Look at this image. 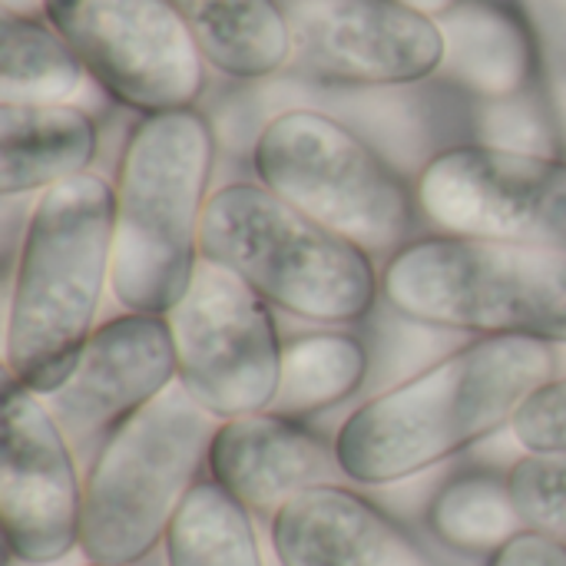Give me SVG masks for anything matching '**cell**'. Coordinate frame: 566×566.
<instances>
[{"label":"cell","mask_w":566,"mask_h":566,"mask_svg":"<svg viewBox=\"0 0 566 566\" xmlns=\"http://www.w3.org/2000/svg\"><path fill=\"white\" fill-rule=\"evenodd\" d=\"M557 378L554 345L478 338L368 398L335 438L345 481L388 488L511 428L521 405Z\"/></svg>","instance_id":"cell-1"},{"label":"cell","mask_w":566,"mask_h":566,"mask_svg":"<svg viewBox=\"0 0 566 566\" xmlns=\"http://www.w3.org/2000/svg\"><path fill=\"white\" fill-rule=\"evenodd\" d=\"M116 189L96 176H73L40 192L13 265L3 365L13 381L50 398L60 391L113 282Z\"/></svg>","instance_id":"cell-2"},{"label":"cell","mask_w":566,"mask_h":566,"mask_svg":"<svg viewBox=\"0 0 566 566\" xmlns=\"http://www.w3.org/2000/svg\"><path fill=\"white\" fill-rule=\"evenodd\" d=\"M216 169V129L196 109L149 113L116 169L113 295L126 312L169 315L202 262L199 232Z\"/></svg>","instance_id":"cell-3"},{"label":"cell","mask_w":566,"mask_h":566,"mask_svg":"<svg viewBox=\"0 0 566 566\" xmlns=\"http://www.w3.org/2000/svg\"><path fill=\"white\" fill-rule=\"evenodd\" d=\"M391 312L441 332L566 345V252L471 235L398 249L381 275Z\"/></svg>","instance_id":"cell-4"},{"label":"cell","mask_w":566,"mask_h":566,"mask_svg":"<svg viewBox=\"0 0 566 566\" xmlns=\"http://www.w3.org/2000/svg\"><path fill=\"white\" fill-rule=\"evenodd\" d=\"M199 252L289 315L352 325L375 312V255L262 182H229L206 202Z\"/></svg>","instance_id":"cell-5"},{"label":"cell","mask_w":566,"mask_h":566,"mask_svg":"<svg viewBox=\"0 0 566 566\" xmlns=\"http://www.w3.org/2000/svg\"><path fill=\"white\" fill-rule=\"evenodd\" d=\"M219 424L176 381L103 441L83 484L80 551L90 564L136 566L166 544Z\"/></svg>","instance_id":"cell-6"},{"label":"cell","mask_w":566,"mask_h":566,"mask_svg":"<svg viewBox=\"0 0 566 566\" xmlns=\"http://www.w3.org/2000/svg\"><path fill=\"white\" fill-rule=\"evenodd\" d=\"M252 166L262 186L368 255L408 245L415 209L398 166L332 113L275 109L255 133Z\"/></svg>","instance_id":"cell-7"},{"label":"cell","mask_w":566,"mask_h":566,"mask_svg":"<svg viewBox=\"0 0 566 566\" xmlns=\"http://www.w3.org/2000/svg\"><path fill=\"white\" fill-rule=\"evenodd\" d=\"M166 318L176 342V381L196 405L219 421L272 411L285 342L255 289L202 259L189 292Z\"/></svg>","instance_id":"cell-8"},{"label":"cell","mask_w":566,"mask_h":566,"mask_svg":"<svg viewBox=\"0 0 566 566\" xmlns=\"http://www.w3.org/2000/svg\"><path fill=\"white\" fill-rule=\"evenodd\" d=\"M43 17L103 93L146 116L189 109L206 90V60L169 0H43Z\"/></svg>","instance_id":"cell-9"},{"label":"cell","mask_w":566,"mask_h":566,"mask_svg":"<svg viewBox=\"0 0 566 566\" xmlns=\"http://www.w3.org/2000/svg\"><path fill=\"white\" fill-rule=\"evenodd\" d=\"M418 206L448 235L566 252V156L448 146L418 176Z\"/></svg>","instance_id":"cell-10"},{"label":"cell","mask_w":566,"mask_h":566,"mask_svg":"<svg viewBox=\"0 0 566 566\" xmlns=\"http://www.w3.org/2000/svg\"><path fill=\"white\" fill-rule=\"evenodd\" d=\"M292 33V76L322 86H415L438 76V20L398 0H279Z\"/></svg>","instance_id":"cell-11"},{"label":"cell","mask_w":566,"mask_h":566,"mask_svg":"<svg viewBox=\"0 0 566 566\" xmlns=\"http://www.w3.org/2000/svg\"><path fill=\"white\" fill-rule=\"evenodd\" d=\"M0 521L7 551L30 566L70 557L83 534L73 444L46 398L10 375L0 398Z\"/></svg>","instance_id":"cell-12"},{"label":"cell","mask_w":566,"mask_h":566,"mask_svg":"<svg viewBox=\"0 0 566 566\" xmlns=\"http://www.w3.org/2000/svg\"><path fill=\"white\" fill-rule=\"evenodd\" d=\"M176 342L166 315L126 312L99 325L70 381L46 398L73 448L103 441L176 385Z\"/></svg>","instance_id":"cell-13"},{"label":"cell","mask_w":566,"mask_h":566,"mask_svg":"<svg viewBox=\"0 0 566 566\" xmlns=\"http://www.w3.org/2000/svg\"><path fill=\"white\" fill-rule=\"evenodd\" d=\"M209 474L249 514L269 521L292 497L345 478L335 444L279 411L222 421L209 448Z\"/></svg>","instance_id":"cell-14"},{"label":"cell","mask_w":566,"mask_h":566,"mask_svg":"<svg viewBox=\"0 0 566 566\" xmlns=\"http://www.w3.org/2000/svg\"><path fill=\"white\" fill-rule=\"evenodd\" d=\"M282 566H448L411 531L345 484L312 488L269 521Z\"/></svg>","instance_id":"cell-15"},{"label":"cell","mask_w":566,"mask_h":566,"mask_svg":"<svg viewBox=\"0 0 566 566\" xmlns=\"http://www.w3.org/2000/svg\"><path fill=\"white\" fill-rule=\"evenodd\" d=\"M96 123L73 103H0V196L46 192L90 172Z\"/></svg>","instance_id":"cell-16"},{"label":"cell","mask_w":566,"mask_h":566,"mask_svg":"<svg viewBox=\"0 0 566 566\" xmlns=\"http://www.w3.org/2000/svg\"><path fill=\"white\" fill-rule=\"evenodd\" d=\"M444 36L441 80L478 99L517 96L534 76V33L494 0H461L438 20Z\"/></svg>","instance_id":"cell-17"},{"label":"cell","mask_w":566,"mask_h":566,"mask_svg":"<svg viewBox=\"0 0 566 566\" xmlns=\"http://www.w3.org/2000/svg\"><path fill=\"white\" fill-rule=\"evenodd\" d=\"M202 60L232 80H272L292 60L279 0H169Z\"/></svg>","instance_id":"cell-18"},{"label":"cell","mask_w":566,"mask_h":566,"mask_svg":"<svg viewBox=\"0 0 566 566\" xmlns=\"http://www.w3.org/2000/svg\"><path fill=\"white\" fill-rule=\"evenodd\" d=\"M86 76L83 60L50 23L0 13V103H73Z\"/></svg>","instance_id":"cell-19"},{"label":"cell","mask_w":566,"mask_h":566,"mask_svg":"<svg viewBox=\"0 0 566 566\" xmlns=\"http://www.w3.org/2000/svg\"><path fill=\"white\" fill-rule=\"evenodd\" d=\"M424 524L444 551L464 557H494L511 537L527 527L511 497L507 474L501 478L488 471L448 481L431 497Z\"/></svg>","instance_id":"cell-20"},{"label":"cell","mask_w":566,"mask_h":566,"mask_svg":"<svg viewBox=\"0 0 566 566\" xmlns=\"http://www.w3.org/2000/svg\"><path fill=\"white\" fill-rule=\"evenodd\" d=\"M368 378V348L348 332H312L285 342L272 411L305 418L352 398Z\"/></svg>","instance_id":"cell-21"},{"label":"cell","mask_w":566,"mask_h":566,"mask_svg":"<svg viewBox=\"0 0 566 566\" xmlns=\"http://www.w3.org/2000/svg\"><path fill=\"white\" fill-rule=\"evenodd\" d=\"M166 566H262L252 514L216 481H199L166 534Z\"/></svg>","instance_id":"cell-22"},{"label":"cell","mask_w":566,"mask_h":566,"mask_svg":"<svg viewBox=\"0 0 566 566\" xmlns=\"http://www.w3.org/2000/svg\"><path fill=\"white\" fill-rule=\"evenodd\" d=\"M474 133L478 143L511 153L560 156L564 149V136L551 99H541L531 90L504 99H481L474 113Z\"/></svg>","instance_id":"cell-23"},{"label":"cell","mask_w":566,"mask_h":566,"mask_svg":"<svg viewBox=\"0 0 566 566\" xmlns=\"http://www.w3.org/2000/svg\"><path fill=\"white\" fill-rule=\"evenodd\" d=\"M507 488L527 527L566 544V454H524L507 471Z\"/></svg>","instance_id":"cell-24"},{"label":"cell","mask_w":566,"mask_h":566,"mask_svg":"<svg viewBox=\"0 0 566 566\" xmlns=\"http://www.w3.org/2000/svg\"><path fill=\"white\" fill-rule=\"evenodd\" d=\"M511 434L527 454H566V375L551 378L521 405Z\"/></svg>","instance_id":"cell-25"},{"label":"cell","mask_w":566,"mask_h":566,"mask_svg":"<svg viewBox=\"0 0 566 566\" xmlns=\"http://www.w3.org/2000/svg\"><path fill=\"white\" fill-rule=\"evenodd\" d=\"M547 73V99L566 129V0H521Z\"/></svg>","instance_id":"cell-26"},{"label":"cell","mask_w":566,"mask_h":566,"mask_svg":"<svg viewBox=\"0 0 566 566\" xmlns=\"http://www.w3.org/2000/svg\"><path fill=\"white\" fill-rule=\"evenodd\" d=\"M491 566H566V544L544 531L524 527L491 557Z\"/></svg>","instance_id":"cell-27"},{"label":"cell","mask_w":566,"mask_h":566,"mask_svg":"<svg viewBox=\"0 0 566 566\" xmlns=\"http://www.w3.org/2000/svg\"><path fill=\"white\" fill-rule=\"evenodd\" d=\"M398 3H405V7H411V10H418V13L431 17V20H441V17L451 13L461 0H398Z\"/></svg>","instance_id":"cell-28"},{"label":"cell","mask_w":566,"mask_h":566,"mask_svg":"<svg viewBox=\"0 0 566 566\" xmlns=\"http://www.w3.org/2000/svg\"><path fill=\"white\" fill-rule=\"evenodd\" d=\"M7 13H20V17H33V10H43V0H0Z\"/></svg>","instance_id":"cell-29"},{"label":"cell","mask_w":566,"mask_h":566,"mask_svg":"<svg viewBox=\"0 0 566 566\" xmlns=\"http://www.w3.org/2000/svg\"><path fill=\"white\" fill-rule=\"evenodd\" d=\"M86 566H109V564H86Z\"/></svg>","instance_id":"cell-30"}]
</instances>
